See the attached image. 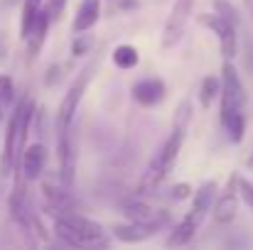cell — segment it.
I'll use <instances>...</instances> for the list:
<instances>
[{"mask_svg":"<svg viewBox=\"0 0 253 250\" xmlns=\"http://www.w3.org/2000/svg\"><path fill=\"white\" fill-rule=\"evenodd\" d=\"M123 214L130 218V221H138V223H148V226H155V228H163L169 221L168 211H158L153 209L150 204L145 201H130L123 206Z\"/></svg>","mask_w":253,"mask_h":250,"instance_id":"11","label":"cell"},{"mask_svg":"<svg viewBox=\"0 0 253 250\" xmlns=\"http://www.w3.org/2000/svg\"><path fill=\"white\" fill-rule=\"evenodd\" d=\"M0 120H2V103H0Z\"/></svg>","mask_w":253,"mask_h":250,"instance_id":"32","label":"cell"},{"mask_svg":"<svg viewBox=\"0 0 253 250\" xmlns=\"http://www.w3.org/2000/svg\"><path fill=\"white\" fill-rule=\"evenodd\" d=\"M214 10L219 12V15H224L229 22H234V25H239V10L229 2V0H214Z\"/></svg>","mask_w":253,"mask_h":250,"instance_id":"25","label":"cell"},{"mask_svg":"<svg viewBox=\"0 0 253 250\" xmlns=\"http://www.w3.org/2000/svg\"><path fill=\"white\" fill-rule=\"evenodd\" d=\"M57 152H59V179L62 186H72L74 184V174H77V138L74 130H57Z\"/></svg>","mask_w":253,"mask_h":250,"instance_id":"7","label":"cell"},{"mask_svg":"<svg viewBox=\"0 0 253 250\" xmlns=\"http://www.w3.org/2000/svg\"><path fill=\"white\" fill-rule=\"evenodd\" d=\"M40 12H42V0H25L22 2V20H20V37L22 39L30 37Z\"/></svg>","mask_w":253,"mask_h":250,"instance_id":"19","label":"cell"},{"mask_svg":"<svg viewBox=\"0 0 253 250\" xmlns=\"http://www.w3.org/2000/svg\"><path fill=\"white\" fill-rule=\"evenodd\" d=\"M15 101V81L7 74H0V103L7 106Z\"/></svg>","mask_w":253,"mask_h":250,"instance_id":"24","label":"cell"},{"mask_svg":"<svg viewBox=\"0 0 253 250\" xmlns=\"http://www.w3.org/2000/svg\"><path fill=\"white\" fill-rule=\"evenodd\" d=\"M130 93H133V101L135 103H140L145 108H153V106H158V103L165 101L168 86H165L163 79H140V81L133 83Z\"/></svg>","mask_w":253,"mask_h":250,"instance_id":"10","label":"cell"},{"mask_svg":"<svg viewBox=\"0 0 253 250\" xmlns=\"http://www.w3.org/2000/svg\"><path fill=\"white\" fill-rule=\"evenodd\" d=\"M138 59L140 57H138V49L133 44H118L113 49V64L118 69H133L138 64Z\"/></svg>","mask_w":253,"mask_h":250,"instance_id":"20","label":"cell"},{"mask_svg":"<svg viewBox=\"0 0 253 250\" xmlns=\"http://www.w3.org/2000/svg\"><path fill=\"white\" fill-rule=\"evenodd\" d=\"M49 25H52V12H49V7H42V12H40V17H37V22H35V27H32V32H30V37L25 39L32 57L40 54V49H42V44H44V39H47Z\"/></svg>","mask_w":253,"mask_h":250,"instance_id":"17","label":"cell"},{"mask_svg":"<svg viewBox=\"0 0 253 250\" xmlns=\"http://www.w3.org/2000/svg\"><path fill=\"white\" fill-rule=\"evenodd\" d=\"M98 17H101V0H82V5H79V10H77V15H74L72 30H74L77 35L88 32V30L98 22Z\"/></svg>","mask_w":253,"mask_h":250,"instance_id":"16","label":"cell"},{"mask_svg":"<svg viewBox=\"0 0 253 250\" xmlns=\"http://www.w3.org/2000/svg\"><path fill=\"white\" fill-rule=\"evenodd\" d=\"M47 165V147L42 145V143H32V145H27L25 150H22V155H20V160H17V172L20 174H25V179H37L40 174H42V169Z\"/></svg>","mask_w":253,"mask_h":250,"instance_id":"9","label":"cell"},{"mask_svg":"<svg viewBox=\"0 0 253 250\" xmlns=\"http://www.w3.org/2000/svg\"><path fill=\"white\" fill-rule=\"evenodd\" d=\"M192 5H194V0H174L172 2L168 22L163 27V39H160L163 49H172V47H177L182 42V37L187 32L189 15H192Z\"/></svg>","mask_w":253,"mask_h":250,"instance_id":"5","label":"cell"},{"mask_svg":"<svg viewBox=\"0 0 253 250\" xmlns=\"http://www.w3.org/2000/svg\"><path fill=\"white\" fill-rule=\"evenodd\" d=\"M160 228L155 226H148V223H138V221H130L126 226H116L113 228V238L123 241V243H143L148 238H153Z\"/></svg>","mask_w":253,"mask_h":250,"instance_id":"15","label":"cell"},{"mask_svg":"<svg viewBox=\"0 0 253 250\" xmlns=\"http://www.w3.org/2000/svg\"><path fill=\"white\" fill-rule=\"evenodd\" d=\"M239 189L234 184H229V189L214 201V218L216 223H231L236 218V211H239Z\"/></svg>","mask_w":253,"mask_h":250,"instance_id":"14","label":"cell"},{"mask_svg":"<svg viewBox=\"0 0 253 250\" xmlns=\"http://www.w3.org/2000/svg\"><path fill=\"white\" fill-rule=\"evenodd\" d=\"M199 22H202L204 27H209V30L216 35L224 59H234V57H236V49H239V42H236V25L229 22V20H226L224 15H219L216 10H214V12L199 15Z\"/></svg>","mask_w":253,"mask_h":250,"instance_id":"6","label":"cell"},{"mask_svg":"<svg viewBox=\"0 0 253 250\" xmlns=\"http://www.w3.org/2000/svg\"><path fill=\"white\" fill-rule=\"evenodd\" d=\"M219 118H221V128L226 130L229 140L231 143H241L244 135H246V113H244V108L221 103Z\"/></svg>","mask_w":253,"mask_h":250,"instance_id":"12","label":"cell"},{"mask_svg":"<svg viewBox=\"0 0 253 250\" xmlns=\"http://www.w3.org/2000/svg\"><path fill=\"white\" fill-rule=\"evenodd\" d=\"M189 196H192V186L189 184H174L172 186V199L179 201V199H189Z\"/></svg>","mask_w":253,"mask_h":250,"instance_id":"28","label":"cell"},{"mask_svg":"<svg viewBox=\"0 0 253 250\" xmlns=\"http://www.w3.org/2000/svg\"><path fill=\"white\" fill-rule=\"evenodd\" d=\"M199 231V223L187 214L172 231H169V238H168V246L169 248H179V246H187L192 238H194V233Z\"/></svg>","mask_w":253,"mask_h":250,"instance_id":"18","label":"cell"},{"mask_svg":"<svg viewBox=\"0 0 253 250\" xmlns=\"http://www.w3.org/2000/svg\"><path fill=\"white\" fill-rule=\"evenodd\" d=\"M91 47H93V37L82 32V35L74 39V44H72V54H74V57H84Z\"/></svg>","mask_w":253,"mask_h":250,"instance_id":"26","label":"cell"},{"mask_svg":"<svg viewBox=\"0 0 253 250\" xmlns=\"http://www.w3.org/2000/svg\"><path fill=\"white\" fill-rule=\"evenodd\" d=\"M91 74H93V64H88L84 71H82V76L67 88V93H64L62 103H59V113H57V130L72 128L74 115L79 110V103H82V98H84V93H86V86L91 81Z\"/></svg>","mask_w":253,"mask_h":250,"instance_id":"4","label":"cell"},{"mask_svg":"<svg viewBox=\"0 0 253 250\" xmlns=\"http://www.w3.org/2000/svg\"><path fill=\"white\" fill-rule=\"evenodd\" d=\"M231 184L239 189V196H241V199H244V201L253 209V184L251 181H249V179H244L241 174H234V177H231Z\"/></svg>","mask_w":253,"mask_h":250,"instance_id":"23","label":"cell"},{"mask_svg":"<svg viewBox=\"0 0 253 250\" xmlns=\"http://www.w3.org/2000/svg\"><path fill=\"white\" fill-rule=\"evenodd\" d=\"M5 49H7V47H5V42H2V37H0V62H2V57H5Z\"/></svg>","mask_w":253,"mask_h":250,"instance_id":"30","label":"cell"},{"mask_svg":"<svg viewBox=\"0 0 253 250\" xmlns=\"http://www.w3.org/2000/svg\"><path fill=\"white\" fill-rule=\"evenodd\" d=\"M221 103L246 108V91H244L241 76H239L236 67L231 64V59H226L221 67Z\"/></svg>","mask_w":253,"mask_h":250,"instance_id":"8","label":"cell"},{"mask_svg":"<svg viewBox=\"0 0 253 250\" xmlns=\"http://www.w3.org/2000/svg\"><path fill=\"white\" fill-rule=\"evenodd\" d=\"M216 96H221V81H219L216 76L202 79V86H199V103L207 108V106H211V101H214Z\"/></svg>","mask_w":253,"mask_h":250,"instance_id":"21","label":"cell"},{"mask_svg":"<svg viewBox=\"0 0 253 250\" xmlns=\"http://www.w3.org/2000/svg\"><path fill=\"white\" fill-rule=\"evenodd\" d=\"M249 167H251V169H253V152H251V160H249Z\"/></svg>","mask_w":253,"mask_h":250,"instance_id":"31","label":"cell"},{"mask_svg":"<svg viewBox=\"0 0 253 250\" xmlns=\"http://www.w3.org/2000/svg\"><path fill=\"white\" fill-rule=\"evenodd\" d=\"M54 216V236L67 246H108L106 231L101 223L74 211H59Z\"/></svg>","mask_w":253,"mask_h":250,"instance_id":"2","label":"cell"},{"mask_svg":"<svg viewBox=\"0 0 253 250\" xmlns=\"http://www.w3.org/2000/svg\"><path fill=\"white\" fill-rule=\"evenodd\" d=\"M47 7L52 12V20H59L64 15V7H67V0H47Z\"/></svg>","mask_w":253,"mask_h":250,"instance_id":"27","label":"cell"},{"mask_svg":"<svg viewBox=\"0 0 253 250\" xmlns=\"http://www.w3.org/2000/svg\"><path fill=\"white\" fill-rule=\"evenodd\" d=\"M244 5H246V12L253 17V0H244Z\"/></svg>","mask_w":253,"mask_h":250,"instance_id":"29","label":"cell"},{"mask_svg":"<svg viewBox=\"0 0 253 250\" xmlns=\"http://www.w3.org/2000/svg\"><path fill=\"white\" fill-rule=\"evenodd\" d=\"M182 143H184V130L172 128L169 138L163 143V147L153 155L148 169H145L143 177H140V184H138V191H140V194H150V191H155V189L165 181V177L172 172V167L177 162V155H179V150H182Z\"/></svg>","mask_w":253,"mask_h":250,"instance_id":"3","label":"cell"},{"mask_svg":"<svg viewBox=\"0 0 253 250\" xmlns=\"http://www.w3.org/2000/svg\"><path fill=\"white\" fill-rule=\"evenodd\" d=\"M216 181H204L197 191H194V201H192V209L187 211L199 226L202 221L207 218V214L214 209V201H216Z\"/></svg>","mask_w":253,"mask_h":250,"instance_id":"13","label":"cell"},{"mask_svg":"<svg viewBox=\"0 0 253 250\" xmlns=\"http://www.w3.org/2000/svg\"><path fill=\"white\" fill-rule=\"evenodd\" d=\"M189 120H192V103L184 98V101L177 106V110H174L172 128H177V130H184V133H187V128H189Z\"/></svg>","mask_w":253,"mask_h":250,"instance_id":"22","label":"cell"},{"mask_svg":"<svg viewBox=\"0 0 253 250\" xmlns=\"http://www.w3.org/2000/svg\"><path fill=\"white\" fill-rule=\"evenodd\" d=\"M35 118H37L35 101L22 98L15 106V110L7 120V128H5V145H2V157H0V172L2 174H10L17 167V160L25 150V140L30 135V125H32Z\"/></svg>","mask_w":253,"mask_h":250,"instance_id":"1","label":"cell"}]
</instances>
